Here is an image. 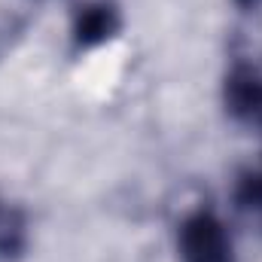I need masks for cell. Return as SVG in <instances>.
Wrapping results in <instances>:
<instances>
[{"mask_svg":"<svg viewBox=\"0 0 262 262\" xmlns=\"http://www.w3.org/2000/svg\"><path fill=\"white\" fill-rule=\"evenodd\" d=\"M177 250L180 262H235L232 235L210 210H195L180 223Z\"/></svg>","mask_w":262,"mask_h":262,"instance_id":"cell-1","label":"cell"},{"mask_svg":"<svg viewBox=\"0 0 262 262\" xmlns=\"http://www.w3.org/2000/svg\"><path fill=\"white\" fill-rule=\"evenodd\" d=\"M122 28L119 6L113 0H82L73 9V46L76 49H95L107 40H113Z\"/></svg>","mask_w":262,"mask_h":262,"instance_id":"cell-2","label":"cell"},{"mask_svg":"<svg viewBox=\"0 0 262 262\" xmlns=\"http://www.w3.org/2000/svg\"><path fill=\"white\" fill-rule=\"evenodd\" d=\"M223 104L241 125L262 128V76L250 67H235L223 82Z\"/></svg>","mask_w":262,"mask_h":262,"instance_id":"cell-3","label":"cell"},{"mask_svg":"<svg viewBox=\"0 0 262 262\" xmlns=\"http://www.w3.org/2000/svg\"><path fill=\"white\" fill-rule=\"evenodd\" d=\"M28 244V220L25 213L9 204L0 201V256L3 259H15Z\"/></svg>","mask_w":262,"mask_h":262,"instance_id":"cell-4","label":"cell"},{"mask_svg":"<svg viewBox=\"0 0 262 262\" xmlns=\"http://www.w3.org/2000/svg\"><path fill=\"white\" fill-rule=\"evenodd\" d=\"M235 201H238L241 210L262 213V165L244 171L238 177V183H235Z\"/></svg>","mask_w":262,"mask_h":262,"instance_id":"cell-5","label":"cell"},{"mask_svg":"<svg viewBox=\"0 0 262 262\" xmlns=\"http://www.w3.org/2000/svg\"><path fill=\"white\" fill-rule=\"evenodd\" d=\"M21 34H25V18L18 12L0 9V58L21 40Z\"/></svg>","mask_w":262,"mask_h":262,"instance_id":"cell-6","label":"cell"},{"mask_svg":"<svg viewBox=\"0 0 262 262\" xmlns=\"http://www.w3.org/2000/svg\"><path fill=\"white\" fill-rule=\"evenodd\" d=\"M238 6H244V9H253V6H259L262 0H235Z\"/></svg>","mask_w":262,"mask_h":262,"instance_id":"cell-7","label":"cell"}]
</instances>
